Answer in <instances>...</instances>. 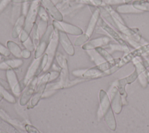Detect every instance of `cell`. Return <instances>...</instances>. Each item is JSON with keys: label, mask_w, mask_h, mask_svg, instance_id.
Here are the masks:
<instances>
[{"label": "cell", "mask_w": 149, "mask_h": 133, "mask_svg": "<svg viewBox=\"0 0 149 133\" xmlns=\"http://www.w3.org/2000/svg\"><path fill=\"white\" fill-rule=\"evenodd\" d=\"M0 54L5 57H8L10 54V52L9 49L0 43Z\"/></svg>", "instance_id": "obj_20"}, {"label": "cell", "mask_w": 149, "mask_h": 133, "mask_svg": "<svg viewBox=\"0 0 149 133\" xmlns=\"http://www.w3.org/2000/svg\"><path fill=\"white\" fill-rule=\"evenodd\" d=\"M41 3L39 0H34L31 2L29 10L25 17L24 30L30 34L37 18Z\"/></svg>", "instance_id": "obj_2"}, {"label": "cell", "mask_w": 149, "mask_h": 133, "mask_svg": "<svg viewBox=\"0 0 149 133\" xmlns=\"http://www.w3.org/2000/svg\"><path fill=\"white\" fill-rule=\"evenodd\" d=\"M31 32H32V36H33L32 40H33V41L35 46V47L36 48L40 43V37L39 36L38 28H37V24L36 23L34 25Z\"/></svg>", "instance_id": "obj_15"}, {"label": "cell", "mask_w": 149, "mask_h": 133, "mask_svg": "<svg viewBox=\"0 0 149 133\" xmlns=\"http://www.w3.org/2000/svg\"><path fill=\"white\" fill-rule=\"evenodd\" d=\"M42 6L45 8L47 12L50 16L58 21L63 20V15L61 10L57 8L55 4L51 0H39Z\"/></svg>", "instance_id": "obj_6"}, {"label": "cell", "mask_w": 149, "mask_h": 133, "mask_svg": "<svg viewBox=\"0 0 149 133\" xmlns=\"http://www.w3.org/2000/svg\"><path fill=\"white\" fill-rule=\"evenodd\" d=\"M38 79L37 76H35L33 80L29 83L27 89H26L24 93L22 94L20 99V104L22 106H24L29 101L30 97L33 95L34 92H35Z\"/></svg>", "instance_id": "obj_10"}, {"label": "cell", "mask_w": 149, "mask_h": 133, "mask_svg": "<svg viewBox=\"0 0 149 133\" xmlns=\"http://www.w3.org/2000/svg\"><path fill=\"white\" fill-rule=\"evenodd\" d=\"M41 61V58H37L34 60V61L32 62V64L30 65V67L29 68L26 75L25 76V78L23 80V85L24 86H26L33 80V79L37 76V74L38 72V70L39 69V67L40 66Z\"/></svg>", "instance_id": "obj_8"}, {"label": "cell", "mask_w": 149, "mask_h": 133, "mask_svg": "<svg viewBox=\"0 0 149 133\" xmlns=\"http://www.w3.org/2000/svg\"><path fill=\"white\" fill-rule=\"evenodd\" d=\"M89 37L84 33L82 34L80 36H79L78 37L76 38V39L74 41V44L76 46H80L81 45H83L86 43V42L88 40Z\"/></svg>", "instance_id": "obj_17"}, {"label": "cell", "mask_w": 149, "mask_h": 133, "mask_svg": "<svg viewBox=\"0 0 149 133\" xmlns=\"http://www.w3.org/2000/svg\"><path fill=\"white\" fill-rule=\"evenodd\" d=\"M25 127L29 133H40L36 128L30 125H26Z\"/></svg>", "instance_id": "obj_23"}, {"label": "cell", "mask_w": 149, "mask_h": 133, "mask_svg": "<svg viewBox=\"0 0 149 133\" xmlns=\"http://www.w3.org/2000/svg\"><path fill=\"white\" fill-rule=\"evenodd\" d=\"M0 94L2 97H5L6 99H8V101L12 103L15 102V99L12 96V95L9 93L8 90H6L5 88H4L1 85H0Z\"/></svg>", "instance_id": "obj_16"}, {"label": "cell", "mask_w": 149, "mask_h": 133, "mask_svg": "<svg viewBox=\"0 0 149 133\" xmlns=\"http://www.w3.org/2000/svg\"><path fill=\"white\" fill-rule=\"evenodd\" d=\"M54 27L52 24H49L45 33L41 38L40 43L35 50L34 52V58H39L45 53L47 46L49 44L51 35L54 30Z\"/></svg>", "instance_id": "obj_3"}, {"label": "cell", "mask_w": 149, "mask_h": 133, "mask_svg": "<svg viewBox=\"0 0 149 133\" xmlns=\"http://www.w3.org/2000/svg\"><path fill=\"white\" fill-rule=\"evenodd\" d=\"M12 1L13 0H1L0 1V13L2 12Z\"/></svg>", "instance_id": "obj_19"}, {"label": "cell", "mask_w": 149, "mask_h": 133, "mask_svg": "<svg viewBox=\"0 0 149 133\" xmlns=\"http://www.w3.org/2000/svg\"><path fill=\"white\" fill-rule=\"evenodd\" d=\"M59 41L62 46L65 52L69 55L73 56L74 54V48L72 43L68 36L67 34L63 32L59 31Z\"/></svg>", "instance_id": "obj_9"}, {"label": "cell", "mask_w": 149, "mask_h": 133, "mask_svg": "<svg viewBox=\"0 0 149 133\" xmlns=\"http://www.w3.org/2000/svg\"><path fill=\"white\" fill-rule=\"evenodd\" d=\"M25 23V16L24 15H21L14 23V26L12 31L11 36L13 38H16L19 37L21 32L24 29Z\"/></svg>", "instance_id": "obj_12"}, {"label": "cell", "mask_w": 149, "mask_h": 133, "mask_svg": "<svg viewBox=\"0 0 149 133\" xmlns=\"http://www.w3.org/2000/svg\"><path fill=\"white\" fill-rule=\"evenodd\" d=\"M30 37V34L28 33L27 32H26L25 30H23V31L21 32L20 36H19V38H20V41L22 43H23V42H24L26 40H27V38Z\"/></svg>", "instance_id": "obj_21"}, {"label": "cell", "mask_w": 149, "mask_h": 133, "mask_svg": "<svg viewBox=\"0 0 149 133\" xmlns=\"http://www.w3.org/2000/svg\"><path fill=\"white\" fill-rule=\"evenodd\" d=\"M52 25L54 28L59 31H62L66 34H69L73 36H80L83 34V30L79 27L62 21H58L56 20H52Z\"/></svg>", "instance_id": "obj_4"}, {"label": "cell", "mask_w": 149, "mask_h": 133, "mask_svg": "<svg viewBox=\"0 0 149 133\" xmlns=\"http://www.w3.org/2000/svg\"><path fill=\"white\" fill-rule=\"evenodd\" d=\"M0 85L3 87L4 88H5L6 90H8L9 88H10L9 83L1 78H0Z\"/></svg>", "instance_id": "obj_25"}, {"label": "cell", "mask_w": 149, "mask_h": 133, "mask_svg": "<svg viewBox=\"0 0 149 133\" xmlns=\"http://www.w3.org/2000/svg\"><path fill=\"white\" fill-rule=\"evenodd\" d=\"M6 76L8 83H9L12 92L15 94H19L22 90V88L15 71L12 69L6 70Z\"/></svg>", "instance_id": "obj_7"}, {"label": "cell", "mask_w": 149, "mask_h": 133, "mask_svg": "<svg viewBox=\"0 0 149 133\" xmlns=\"http://www.w3.org/2000/svg\"><path fill=\"white\" fill-rule=\"evenodd\" d=\"M59 75H60V72H59V71H54L51 72L48 82H51V81L56 79Z\"/></svg>", "instance_id": "obj_22"}, {"label": "cell", "mask_w": 149, "mask_h": 133, "mask_svg": "<svg viewBox=\"0 0 149 133\" xmlns=\"http://www.w3.org/2000/svg\"><path fill=\"white\" fill-rule=\"evenodd\" d=\"M2 97H2L1 95H0V101L1 100V99H2Z\"/></svg>", "instance_id": "obj_26"}, {"label": "cell", "mask_w": 149, "mask_h": 133, "mask_svg": "<svg viewBox=\"0 0 149 133\" xmlns=\"http://www.w3.org/2000/svg\"><path fill=\"white\" fill-rule=\"evenodd\" d=\"M23 61L20 58L7 60L0 63V69L8 70L9 69H16L23 65Z\"/></svg>", "instance_id": "obj_11"}, {"label": "cell", "mask_w": 149, "mask_h": 133, "mask_svg": "<svg viewBox=\"0 0 149 133\" xmlns=\"http://www.w3.org/2000/svg\"><path fill=\"white\" fill-rule=\"evenodd\" d=\"M50 76V72L46 73L44 75H43L41 79H40V82L37 83L34 94L31 102V105L33 106H35L38 102L40 98L42 95L45 89L47 87V84L49 82V78Z\"/></svg>", "instance_id": "obj_5"}, {"label": "cell", "mask_w": 149, "mask_h": 133, "mask_svg": "<svg viewBox=\"0 0 149 133\" xmlns=\"http://www.w3.org/2000/svg\"><path fill=\"white\" fill-rule=\"evenodd\" d=\"M98 10H96L93 14L91 18V19L90 20V22L88 23V27L86 30V32L85 33V34L88 37H90L93 33V31L94 30V28H95V24L97 23V21L98 20Z\"/></svg>", "instance_id": "obj_14"}, {"label": "cell", "mask_w": 149, "mask_h": 133, "mask_svg": "<svg viewBox=\"0 0 149 133\" xmlns=\"http://www.w3.org/2000/svg\"><path fill=\"white\" fill-rule=\"evenodd\" d=\"M22 56L24 58L28 59L31 57V51H30L29 50H28L27 49H25L22 51Z\"/></svg>", "instance_id": "obj_24"}, {"label": "cell", "mask_w": 149, "mask_h": 133, "mask_svg": "<svg viewBox=\"0 0 149 133\" xmlns=\"http://www.w3.org/2000/svg\"><path fill=\"white\" fill-rule=\"evenodd\" d=\"M23 46L26 48V49L29 50L30 51H33L34 50H36L35 46L34 44V43L33 41L32 38L30 37V36L27 38V40H26L24 42L22 43Z\"/></svg>", "instance_id": "obj_18"}, {"label": "cell", "mask_w": 149, "mask_h": 133, "mask_svg": "<svg viewBox=\"0 0 149 133\" xmlns=\"http://www.w3.org/2000/svg\"><path fill=\"white\" fill-rule=\"evenodd\" d=\"M59 43V41L58 30L55 28L54 30L51 35L49 44H48L47 48L45 52V54H46L48 55V63L43 71L46 72L52 66L53 60L56 55V52H57L56 51H57V48H58Z\"/></svg>", "instance_id": "obj_1"}, {"label": "cell", "mask_w": 149, "mask_h": 133, "mask_svg": "<svg viewBox=\"0 0 149 133\" xmlns=\"http://www.w3.org/2000/svg\"><path fill=\"white\" fill-rule=\"evenodd\" d=\"M6 46L10 51V53H12L15 57H16L17 58H20L21 57H22V51L21 50V48L15 42H14L13 41L9 40L6 43Z\"/></svg>", "instance_id": "obj_13"}]
</instances>
